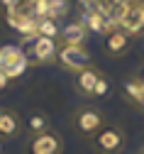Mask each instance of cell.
Returning a JSON list of instances; mask_svg holds the SVG:
<instances>
[{
    "label": "cell",
    "mask_w": 144,
    "mask_h": 154,
    "mask_svg": "<svg viewBox=\"0 0 144 154\" xmlns=\"http://www.w3.org/2000/svg\"><path fill=\"white\" fill-rule=\"evenodd\" d=\"M27 69H29V56H27L25 47H20V44H3L0 47V73L8 81L20 79Z\"/></svg>",
    "instance_id": "obj_1"
},
{
    "label": "cell",
    "mask_w": 144,
    "mask_h": 154,
    "mask_svg": "<svg viewBox=\"0 0 144 154\" xmlns=\"http://www.w3.org/2000/svg\"><path fill=\"white\" fill-rule=\"evenodd\" d=\"M71 125L73 130L86 140H93L95 134L105 127V115H103L95 105H83L71 115Z\"/></svg>",
    "instance_id": "obj_2"
},
{
    "label": "cell",
    "mask_w": 144,
    "mask_h": 154,
    "mask_svg": "<svg viewBox=\"0 0 144 154\" xmlns=\"http://www.w3.org/2000/svg\"><path fill=\"white\" fill-rule=\"evenodd\" d=\"M61 66L71 73H78L88 66H93V56L90 51L83 47H69V44H59V59H56Z\"/></svg>",
    "instance_id": "obj_3"
},
{
    "label": "cell",
    "mask_w": 144,
    "mask_h": 154,
    "mask_svg": "<svg viewBox=\"0 0 144 154\" xmlns=\"http://www.w3.org/2000/svg\"><path fill=\"white\" fill-rule=\"evenodd\" d=\"M27 56H29V64H51L59 59V42L56 39H49V37H34V39H29V49H25Z\"/></svg>",
    "instance_id": "obj_4"
},
{
    "label": "cell",
    "mask_w": 144,
    "mask_h": 154,
    "mask_svg": "<svg viewBox=\"0 0 144 154\" xmlns=\"http://www.w3.org/2000/svg\"><path fill=\"white\" fill-rule=\"evenodd\" d=\"M90 142H93L95 152H100V154H117L125 149V132L117 125H105Z\"/></svg>",
    "instance_id": "obj_5"
},
{
    "label": "cell",
    "mask_w": 144,
    "mask_h": 154,
    "mask_svg": "<svg viewBox=\"0 0 144 154\" xmlns=\"http://www.w3.org/2000/svg\"><path fill=\"white\" fill-rule=\"evenodd\" d=\"M115 27H120L122 32H127L130 37L139 34L144 29V3H127V5H122V12L117 15Z\"/></svg>",
    "instance_id": "obj_6"
},
{
    "label": "cell",
    "mask_w": 144,
    "mask_h": 154,
    "mask_svg": "<svg viewBox=\"0 0 144 154\" xmlns=\"http://www.w3.org/2000/svg\"><path fill=\"white\" fill-rule=\"evenodd\" d=\"M27 152L29 154H61L64 152V140L54 130H47L42 134H32L27 142Z\"/></svg>",
    "instance_id": "obj_7"
},
{
    "label": "cell",
    "mask_w": 144,
    "mask_h": 154,
    "mask_svg": "<svg viewBox=\"0 0 144 154\" xmlns=\"http://www.w3.org/2000/svg\"><path fill=\"white\" fill-rule=\"evenodd\" d=\"M132 47V37L127 32H122L120 27H112L105 34V51L108 56H125Z\"/></svg>",
    "instance_id": "obj_8"
},
{
    "label": "cell",
    "mask_w": 144,
    "mask_h": 154,
    "mask_svg": "<svg viewBox=\"0 0 144 154\" xmlns=\"http://www.w3.org/2000/svg\"><path fill=\"white\" fill-rule=\"evenodd\" d=\"M88 34L90 32L83 25V20H73V22H69L64 29H61L59 39H61V44H69V47H83L86 39H88Z\"/></svg>",
    "instance_id": "obj_9"
},
{
    "label": "cell",
    "mask_w": 144,
    "mask_h": 154,
    "mask_svg": "<svg viewBox=\"0 0 144 154\" xmlns=\"http://www.w3.org/2000/svg\"><path fill=\"white\" fill-rule=\"evenodd\" d=\"M22 132V120L15 110L0 108V140H15Z\"/></svg>",
    "instance_id": "obj_10"
},
{
    "label": "cell",
    "mask_w": 144,
    "mask_h": 154,
    "mask_svg": "<svg viewBox=\"0 0 144 154\" xmlns=\"http://www.w3.org/2000/svg\"><path fill=\"white\" fill-rule=\"evenodd\" d=\"M100 71L95 69V66H88V69H83V71H78L76 73V91L83 95V98H90V95H95V86H98V81H100Z\"/></svg>",
    "instance_id": "obj_11"
},
{
    "label": "cell",
    "mask_w": 144,
    "mask_h": 154,
    "mask_svg": "<svg viewBox=\"0 0 144 154\" xmlns=\"http://www.w3.org/2000/svg\"><path fill=\"white\" fill-rule=\"evenodd\" d=\"M47 130H51L49 115H47L44 110L29 112V118H27V132H29V134H42V132H47Z\"/></svg>",
    "instance_id": "obj_12"
},
{
    "label": "cell",
    "mask_w": 144,
    "mask_h": 154,
    "mask_svg": "<svg viewBox=\"0 0 144 154\" xmlns=\"http://www.w3.org/2000/svg\"><path fill=\"white\" fill-rule=\"evenodd\" d=\"M83 25L88 27V32H105L108 34L112 29V25L105 20V15H103V12H86Z\"/></svg>",
    "instance_id": "obj_13"
},
{
    "label": "cell",
    "mask_w": 144,
    "mask_h": 154,
    "mask_svg": "<svg viewBox=\"0 0 144 154\" xmlns=\"http://www.w3.org/2000/svg\"><path fill=\"white\" fill-rule=\"evenodd\" d=\"M69 15V0H47V12L44 17H49V20H64V17Z\"/></svg>",
    "instance_id": "obj_14"
},
{
    "label": "cell",
    "mask_w": 144,
    "mask_h": 154,
    "mask_svg": "<svg viewBox=\"0 0 144 154\" xmlns=\"http://www.w3.org/2000/svg\"><path fill=\"white\" fill-rule=\"evenodd\" d=\"M39 34H42V37H49V39H59L61 27H59V22H56V20L42 17V20H39Z\"/></svg>",
    "instance_id": "obj_15"
},
{
    "label": "cell",
    "mask_w": 144,
    "mask_h": 154,
    "mask_svg": "<svg viewBox=\"0 0 144 154\" xmlns=\"http://www.w3.org/2000/svg\"><path fill=\"white\" fill-rule=\"evenodd\" d=\"M139 91H142V81L137 79V76H134V79H127L125 81V86H122V93H125V98L127 100H137V95H139Z\"/></svg>",
    "instance_id": "obj_16"
},
{
    "label": "cell",
    "mask_w": 144,
    "mask_h": 154,
    "mask_svg": "<svg viewBox=\"0 0 144 154\" xmlns=\"http://www.w3.org/2000/svg\"><path fill=\"white\" fill-rule=\"evenodd\" d=\"M110 95V81H108V76H100V81L95 86V98H108Z\"/></svg>",
    "instance_id": "obj_17"
},
{
    "label": "cell",
    "mask_w": 144,
    "mask_h": 154,
    "mask_svg": "<svg viewBox=\"0 0 144 154\" xmlns=\"http://www.w3.org/2000/svg\"><path fill=\"white\" fill-rule=\"evenodd\" d=\"M134 105L144 108V83H142V91H139V95H137V100H134Z\"/></svg>",
    "instance_id": "obj_18"
},
{
    "label": "cell",
    "mask_w": 144,
    "mask_h": 154,
    "mask_svg": "<svg viewBox=\"0 0 144 154\" xmlns=\"http://www.w3.org/2000/svg\"><path fill=\"white\" fill-rule=\"evenodd\" d=\"M8 83H10V81L5 79V76H3V73H0V93H3V91L8 88Z\"/></svg>",
    "instance_id": "obj_19"
},
{
    "label": "cell",
    "mask_w": 144,
    "mask_h": 154,
    "mask_svg": "<svg viewBox=\"0 0 144 154\" xmlns=\"http://www.w3.org/2000/svg\"><path fill=\"white\" fill-rule=\"evenodd\" d=\"M137 79H139V81H142V83H144V66H142V69H139V73H137Z\"/></svg>",
    "instance_id": "obj_20"
},
{
    "label": "cell",
    "mask_w": 144,
    "mask_h": 154,
    "mask_svg": "<svg viewBox=\"0 0 144 154\" xmlns=\"http://www.w3.org/2000/svg\"><path fill=\"white\" fill-rule=\"evenodd\" d=\"M0 3H3V5H5V8H10V5H12V3H15V0H0Z\"/></svg>",
    "instance_id": "obj_21"
},
{
    "label": "cell",
    "mask_w": 144,
    "mask_h": 154,
    "mask_svg": "<svg viewBox=\"0 0 144 154\" xmlns=\"http://www.w3.org/2000/svg\"><path fill=\"white\" fill-rule=\"evenodd\" d=\"M139 154H144V149H142V152H139Z\"/></svg>",
    "instance_id": "obj_22"
}]
</instances>
